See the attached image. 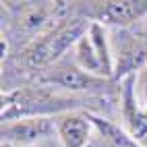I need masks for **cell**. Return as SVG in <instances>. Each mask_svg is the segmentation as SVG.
I'll use <instances>...</instances> for the list:
<instances>
[{
	"instance_id": "6da1fadb",
	"label": "cell",
	"mask_w": 147,
	"mask_h": 147,
	"mask_svg": "<svg viewBox=\"0 0 147 147\" xmlns=\"http://www.w3.org/2000/svg\"><path fill=\"white\" fill-rule=\"evenodd\" d=\"M104 97L60 93L48 85H23L11 91H2V122H13L21 118H56L68 112H91L102 106Z\"/></svg>"
},
{
	"instance_id": "7a4b0ae2",
	"label": "cell",
	"mask_w": 147,
	"mask_h": 147,
	"mask_svg": "<svg viewBox=\"0 0 147 147\" xmlns=\"http://www.w3.org/2000/svg\"><path fill=\"white\" fill-rule=\"evenodd\" d=\"M89 25H91V21L85 15H81L79 6H77V13L73 17L60 21L58 25L48 29L46 33L37 35L35 40H31L23 48L21 58H23L25 66L42 73L46 68L54 66L56 62H60L62 54L68 48H75V44L89 31Z\"/></svg>"
},
{
	"instance_id": "3957f363",
	"label": "cell",
	"mask_w": 147,
	"mask_h": 147,
	"mask_svg": "<svg viewBox=\"0 0 147 147\" xmlns=\"http://www.w3.org/2000/svg\"><path fill=\"white\" fill-rule=\"evenodd\" d=\"M35 83L48 87H60L66 93H79V95H93L104 97L116 89V83L112 79H104L83 71L75 62H56L54 66L35 75Z\"/></svg>"
},
{
	"instance_id": "277c9868",
	"label": "cell",
	"mask_w": 147,
	"mask_h": 147,
	"mask_svg": "<svg viewBox=\"0 0 147 147\" xmlns=\"http://www.w3.org/2000/svg\"><path fill=\"white\" fill-rule=\"evenodd\" d=\"M77 6L79 13L89 21L112 29H131L147 17V0H100V2H77Z\"/></svg>"
},
{
	"instance_id": "5b68a950",
	"label": "cell",
	"mask_w": 147,
	"mask_h": 147,
	"mask_svg": "<svg viewBox=\"0 0 147 147\" xmlns=\"http://www.w3.org/2000/svg\"><path fill=\"white\" fill-rule=\"evenodd\" d=\"M112 56H114V77L112 81L120 85L126 77L139 75L147 66V44L139 33L131 29H114L110 35Z\"/></svg>"
},
{
	"instance_id": "8992f818",
	"label": "cell",
	"mask_w": 147,
	"mask_h": 147,
	"mask_svg": "<svg viewBox=\"0 0 147 147\" xmlns=\"http://www.w3.org/2000/svg\"><path fill=\"white\" fill-rule=\"evenodd\" d=\"M56 133L54 118H21L13 122H2L0 137L15 147H37L50 141Z\"/></svg>"
},
{
	"instance_id": "52a82bcc",
	"label": "cell",
	"mask_w": 147,
	"mask_h": 147,
	"mask_svg": "<svg viewBox=\"0 0 147 147\" xmlns=\"http://www.w3.org/2000/svg\"><path fill=\"white\" fill-rule=\"evenodd\" d=\"M120 114L126 133L139 145L147 147V110L137 100V75L120 83Z\"/></svg>"
},
{
	"instance_id": "ba28073f",
	"label": "cell",
	"mask_w": 147,
	"mask_h": 147,
	"mask_svg": "<svg viewBox=\"0 0 147 147\" xmlns=\"http://www.w3.org/2000/svg\"><path fill=\"white\" fill-rule=\"evenodd\" d=\"M56 137L62 147H87L91 139L93 124L85 112H68L54 118Z\"/></svg>"
},
{
	"instance_id": "9c48e42d",
	"label": "cell",
	"mask_w": 147,
	"mask_h": 147,
	"mask_svg": "<svg viewBox=\"0 0 147 147\" xmlns=\"http://www.w3.org/2000/svg\"><path fill=\"white\" fill-rule=\"evenodd\" d=\"M85 114L89 118V122L93 124L97 137H100L102 147H143L126 133V129L118 126L116 122L104 118V116H97L93 112H85Z\"/></svg>"
},
{
	"instance_id": "30bf717a",
	"label": "cell",
	"mask_w": 147,
	"mask_h": 147,
	"mask_svg": "<svg viewBox=\"0 0 147 147\" xmlns=\"http://www.w3.org/2000/svg\"><path fill=\"white\" fill-rule=\"evenodd\" d=\"M73 50H75V64L77 66H81L83 71L91 73V75H97V77H104L106 79L104 66H102L100 58H97V54H95V48H93V44L89 40V35L85 33L81 40L75 44Z\"/></svg>"
},
{
	"instance_id": "8fae6325",
	"label": "cell",
	"mask_w": 147,
	"mask_h": 147,
	"mask_svg": "<svg viewBox=\"0 0 147 147\" xmlns=\"http://www.w3.org/2000/svg\"><path fill=\"white\" fill-rule=\"evenodd\" d=\"M137 100L147 110V66L137 75Z\"/></svg>"
},
{
	"instance_id": "7c38bea8",
	"label": "cell",
	"mask_w": 147,
	"mask_h": 147,
	"mask_svg": "<svg viewBox=\"0 0 147 147\" xmlns=\"http://www.w3.org/2000/svg\"><path fill=\"white\" fill-rule=\"evenodd\" d=\"M137 33H139V37L147 44V17L143 19V21L139 23V27H137Z\"/></svg>"
},
{
	"instance_id": "4fadbf2b",
	"label": "cell",
	"mask_w": 147,
	"mask_h": 147,
	"mask_svg": "<svg viewBox=\"0 0 147 147\" xmlns=\"http://www.w3.org/2000/svg\"><path fill=\"white\" fill-rule=\"evenodd\" d=\"M37 147H54V145H52V141H44V143H40Z\"/></svg>"
},
{
	"instance_id": "5bb4252c",
	"label": "cell",
	"mask_w": 147,
	"mask_h": 147,
	"mask_svg": "<svg viewBox=\"0 0 147 147\" xmlns=\"http://www.w3.org/2000/svg\"><path fill=\"white\" fill-rule=\"evenodd\" d=\"M0 147H15V145H11V143H6V141H2V143H0Z\"/></svg>"
}]
</instances>
